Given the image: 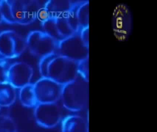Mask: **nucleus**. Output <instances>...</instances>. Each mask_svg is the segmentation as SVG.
Masks as SVG:
<instances>
[{
  "label": "nucleus",
  "mask_w": 157,
  "mask_h": 132,
  "mask_svg": "<svg viewBox=\"0 0 157 132\" xmlns=\"http://www.w3.org/2000/svg\"><path fill=\"white\" fill-rule=\"evenodd\" d=\"M60 101L63 108L69 112H80L87 110L89 81L78 74L75 79L63 85Z\"/></svg>",
  "instance_id": "obj_1"
},
{
  "label": "nucleus",
  "mask_w": 157,
  "mask_h": 132,
  "mask_svg": "<svg viewBox=\"0 0 157 132\" xmlns=\"http://www.w3.org/2000/svg\"><path fill=\"white\" fill-rule=\"evenodd\" d=\"M111 27L115 38L120 42L127 41L133 29V15L130 7L124 3L116 5L111 17Z\"/></svg>",
  "instance_id": "obj_2"
},
{
  "label": "nucleus",
  "mask_w": 157,
  "mask_h": 132,
  "mask_svg": "<svg viewBox=\"0 0 157 132\" xmlns=\"http://www.w3.org/2000/svg\"><path fill=\"white\" fill-rule=\"evenodd\" d=\"M78 75V62L59 54L52 60L48 69L47 78L62 86Z\"/></svg>",
  "instance_id": "obj_3"
},
{
  "label": "nucleus",
  "mask_w": 157,
  "mask_h": 132,
  "mask_svg": "<svg viewBox=\"0 0 157 132\" xmlns=\"http://www.w3.org/2000/svg\"><path fill=\"white\" fill-rule=\"evenodd\" d=\"M25 40L26 47L34 56L43 57L57 51L59 42L44 31H31Z\"/></svg>",
  "instance_id": "obj_4"
},
{
  "label": "nucleus",
  "mask_w": 157,
  "mask_h": 132,
  "mask_svg": "<svg viewBox=\"0 0 157 132\" xmlns=\"http://www.w3.org/2000/svg\"><path fill=\"white\" fill-rule=\"evenodd\" d=\"M89 46L82 40L78 32L59 41L57 53L77 62L89 57Z\"/></svg>",
  "instance_id": "obj_5"
},
{
  "label": "nucleus",
  "mask_w": 157,
  "mask_h": 132,
  "mask_svg": "<svg viewBox=\"0 0 157 132\" xmlns=\"http://www.w3.org/2000/svg\"><path fill=\"white\" fill-rule=\"evenodd\" d=\"M26 48V40L15 31L0 32V55L4 60L19 57Z\"/></svg>",
  "instance_id": "obj_6"
},
{
  "label": "nucleus",
  "mask_w": 157,
  "mask_h": 132,
  "mask_svg": "<svg viewBox=\"0 0 157 132\" xmlns=\"http://www.w3.org/2000/svg\"><path fill=\"white\" fill-rule=\"evenodd\" d=\"M34 115L36 122L44 128H55L63 119V110L58 102L38 104Z\"/></svg>",
  "instance_id": "obj_7"
},
{
  "label": "nucleus",
  "mask_w": 157,
  "mask_h": 132,
  "mask_svg": "<svg viewBox=\"0 0 157 132\" xmlns=\"http://www.w3.org/2000/svg\"><path fill=\"white\" fill-rule=\"evenodd\" d=\"M63 86L47 77H42L34 84L38 104L54 103L60 101Z\"/></svg>",
  "instance_id": "obj_8"
},
{
  "label": "nucleus",
  "mask_w": 157,
  "mask_h": 132,
  "mask_svg": "<svg viewBox=\"0 0 157 132\" xmlns=\"http://www.w3.org/2000/svg\"><path fill=\"white\" fill-rule=\"evenodd\" d=\"M33 75L31 65L22 61L15 62L9 68V82L15 89H21L30 83Z\"/></svg>",
  "instance_id": "obj_9"
},
{
  "label": "nucleus",
  "mask_w": 157,
  "mask_h": 132,
  "mask_svg": "<svg viewBox=\"0 0 157 132\" xmlns=\"http://www.w3.org/2000/svg\"><path fill=\"white\" fill-rule=\"evenodd\" d=\"M61 132H89L87 116L78 114L67 116L61 121Z\"/></svg>",
  "instance_id": "obj_10"
},
{
  "label": "nucleus",
  "mask_w": 157,
  "mask_h": 132,
  "mask_svg": "<svg viewBox=\"0 0 157 132\" xmlns=\"http://www.w3.org/2000/svg\"><path fill=\"white\" fill-rule=\"evenodd\" d=\"M78 1L49 0L47 1L45 8L50 17H60L67 15Z\"/></svg>",
  "instance_id": "obj_11"
},
{
  "label": "nucleus",
  "mask_w": 157,
  "mask_h": 132,
  "mask_svg": "<svg viewBox=\"0 0 157 132\" xmlns=\"http://www.w3.org/2000/svg\"><path fill=\"white\" fill-rule=\"evenodd\" d=\"M47 1L43 2L38 0H24L25 19L23 25L30 24L36 19L37 13L45 6Z\"/></svg>",
  "instance_id": "obj_12"
},
{
  "label": "nucleus",
  "mask_w": 157,
  "mask_h": 132,
  "mask_svg": "<svg viewBox=\"0 0 157 132\" xmlns=\"http://www.w3.org/2000/svg\"><path fill=\"white\" fill-rule=\"evenodd\" d=\"M16 90L10 82L0 83V106L8 107L16 101Z\"/></svg>",
  "instance_id": "obj_13"
},
{
  "label": "nucleus",
  "mask_w": 157,
  "mask_h": 132,
  "mask_svg": "<svg viewBox=\"0 0 157 132\" xmlns=\"http://www.w3.org/2000/svg\"><path fill=\"white\" fill-rule=\"evenodd\" d=\"M20 89L19 98L22 105L27 108L36 107L38 103L35 92L34 84L29 83Z\"/></svg>",
  "instance_id": "obj_14"
},
{
  "label": "nucleus",
  "mask_w": 157,
  "mask_h": 132,
  "mask_svg": "<svg viewBox=\"0 0 157 132\" xmlns=\"http://www.w3.org/2000/svg\"><path fill=\"white\" fill-rule=\"evenodd\" d=\"M11 13L15 24L23 25L25 19L24 0H9Z\"/></svg>",
  "instance_id": "obj_15"
},
{
  "label": "nucleus",
  "mask_w": 157,
  "mask_h": 132,
  "mask_svg": "<svg viewBox=\"0 0 157 132\" xmlns=\"http://www.w3.org/2000/svg\"><path fill=\"white\" fill-rule=\"evenodd\" d=\"M77 18L80 28L89 26L90 18V2L82 1L78 6L77 11Z\"/></svg>",
  "instance_id": "obj_16"
},
{
  "label": "nucleus",
  "mask_w": 157,
  "mask_h": 132,
  "mask_svg": "<svg viewBox=\"0 0 157 132\" xmlns=\"http://www.w3.org/2000/svg\"><path fill=\"white\" fill-rule=\"evenodd\" d=\"M44 32L59 42L63 39L59 35L56 24L55 17H50L46 21L42 23Z\"/></svg>",
  "instance_id": "obj_17"
},
{
  "label": "nucleus",
  "mask_w": 157,
  "mask_h": 132,
  "mask_svg": "<svg viewBox=\"0 0 157 132\" xmlns=\"http://www.w3.org/2000/svg\"><path fill=\"white\" fill-rule=\"evenodd\" d=\"M56 19V24L59 33L63 39L76 33L74 32L70 24L66 15L57 17Z\"/></svg>",
  "instance_id": "obj_18"
},
{
  "label": "nucleus",
  "mask_w": 157,
  "mask_h": 132,
  "mask_svg": "<svg viewBox=\"0 0 157 132\" xmlns=\"http://www.w3.org/2000/svg\"><path fill=\"white\" fill-rule=\"evenodd\" d=\"M0 132H17L14 120L8 115L0 113Z\"/></svg>",
  "instance_id": "obj_19"
},
{
  "label": "nucleus",
  "mask_w": 157,
  "mask_h": 132,
  "mask_svg": "<svg viewBox=\"0 0 157 132\" xmlns=\"http://www.w3.org/2000/svg\"><path fill=\"white\" fill-rule=\"evenodd\" d=\"M0 12L3 21L8 24H15L11 13L10 6L9 0L0 1Z\"/></svg>",
  "instance_id": "obj_20"
},
{
  "label": "nucleus",
  "mask_w": 157,
  "mask_h": 132,
  "mask_svg": "<svg viewBox=\"0 0 157 132\" xmlns=\"http://www.w3.org/2000/svg\"><path fill=\"white\" fill-rule=\"evenodd\" d=\"M57 55V53H52L41 58L39 63V69L42 77H47L48 66L52 60Z\"/></svg>",
  "instance_id": "obj_21"
},
{
  "label": "nucleus",
  "mask_w": 157,
  "mask_h": 132,
  "mask_svg": "<svg viewBox=\"0 0 157 132\" xmlns=\"http://www.w3.org/2000/svg\"><path fill=\"white\" fill-rule=\"evenodd\" d=\"M78 74L89 81V57L78 62Z\"/></svg>",
  "instance_id": "obj_22"
},
{
  "label": "nucleus",
  "mask_w": 157,
  "mask_h": 132,
  "mask_svg": "<svg viewBox=\"0 0 157 132\" xmlns=\"http://www.w3.org/2000/svg\"><path fill=\"white\" fill-rule=\"evenodd\" d=\"M9 64L6 61L0 62V83L9 82Z\"/></svg>",
  "instance_id": "obj_23"
},
{
  "label": "nucleus",
  "mask_w": 157,
  "mask_h": 132,
  "mask_svg": "<svg viewBox=\"0 0 157 132\" xmlns=\"http://www.w3.org/2000/svg\"><path fill=\"white\" fill-rule=\"evenodd\" d=\"M78 33L82 41L89 46V26L81 28Z\"/></svg>",
  "instance_id": "obj_24"
},
{
  "label": "nucleus",
  "mask_w": 157,
  "mask_h": 132,
  "mask_svg": "<svg viewBox=\"0 0 157 132\" xmlns=\"http://www.w3.org/2000/svg\"><path fill=\"white\" fill-rule=\"evenodd\" d=\"M44 6L39 10L36 16V18L42 22V23H44L50 17L48 12Z\"/></svg>",
  "instance_id": "obj_25"
},
{
  "label": "nucleus",
  "mask_w": 157,
  "mask_h": 132,
  "mask_svg": "<svg viewBox=\"0 0 157 132\" xmlns=\"http://www.w3.org/2000/svg\"><path fill=\"white\" fill-rule=\"evenodd\" d=\"M3 21L2 20V17L1 14V12H0V24L2 22V21Z\"/></svg>",
  "instance_id": "obj_26"
},
{
  "label": "nucleus",
  "mask_w": 157,
  "mask_h": 132,
  "mask_svg": "<svg viewBox=\"0 0 157 132\" xmlns=\"http://www.w3.org/2000/svg\"><path fill=\"white\" fill-rule=\"evenodd\" d=\"M4 61V59H3V58L0 55V61Z\"/></svg>",
  "instance_id": "obj_27"
},
{
  "label": "nucleus",
  "mask_w": 157,
  "mask_h": 132,
  "mask_svg": "<svg viewBox=\"0 0 157 132\" xmlns=\"http://www.w3.org/2000/svg\"><path fill=\"white\" fill-rule=\"evenodd\" d=\"M2 108V107L0 106V113H1V112Z\"/></svg>",
  "instance_id": "obj_28"
}]
</instances>
